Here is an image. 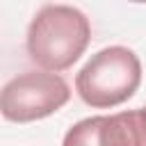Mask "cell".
I'll return each mask as SVG.
<instances>
[{
	"label": "cell",
	"instance_id": "6da1fadb",
	"mask_svg": "<svg viewBox=\"0 0 146 146\" xmlns=\"http://www.w3.org/2000/svg\"><path fill=\"white\" fill-rule=\"evenodd\" d=\"M91 39L89 18L71 5L41 7L27 27V55L48 73L71 68Z\"/></svg>",
	"mask_w": 146,
	"mask_h": 146
},
{
	"label": "cell",
	"instance_id": "7a4b0ae2",
	"mask_svg": "<svg viewBox=\"0 0 146 146\" xmlns=\"http://www.w3.org/2000/svg\"><path fill=\"white\" fill-rule=\"evenodd\" d=\"M141 84V62L125 46H107L89 57L75 75V91L89 107L105 110L125 103Z\"/></svg>",
	"mask_w": 146,
	"mask_h": 146
},
{
	"label": "cell",
	"instance_id": "3957f363",
	"mask_svg": "<svg viewBox=\"0 0 146 146\" xmlns=\"http://www.w3.org/2000/svg\"><path fill=\"white\" fill-rule=\"evenodd\" d=\"M71 98L66 80L48 71H27L0 89V114L11 123H30L55 114Z\"/></svg>",
	"mask_w": 146,
	"mask_h": 146
},
{
	"label": "cell",
	"instance_id": "277c9868",
	"mask_svg": "<svg viewBox=\"0 0 146 146\" xmlns=\"http://www.w3.org/2000/svg\"><path fill=\"white\" fill-rule=\"evenodd\" d=\"M62 146H146V110L82 119L66 130Z\"/></svg>",
	"mask_w": 146,
	"mask_h": 146
},
{
	"label": "cell",
	"instance_id": "5b68a950",
	"mask_svg": "<svg viewBox=\"0 0 146 146\" xmlns=\"http://www.w3.org/2000/svg\"><path fill=\"white\" fill-rule=\"evenodd\" d=\"M144 110H146V107H144Z\"/></svg>",
	"mask_w": 146,
	"mask_h": 146
}]
</instances>
